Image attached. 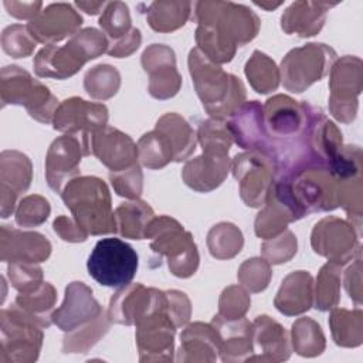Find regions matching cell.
Wrapping results in <instances>:
<instances>
[{
    "label": "cell",
    "mask_w": 363,
    "mask_h": 363,
    "mask_svg": "<svg viewBox=\"0 0 363 363\" xmlns=\"http://www.w3.org/2000/svg\"><path fill=\"white\" fill-rule=\"evenodd\" d=\"M50 254L51 244L43 234L1 225L0 259L3 262L37 264L45 261Z\"/></svg>",
    "instance_id": "cell-24"
},
{
    "label": "cell",
    "mask_w": 363,
    "mask_h": 363,
    "mask_svg": "<svg viewBox=\"0 0 363 363\" xmlns=\"http://www.w3.org/2000/svg\"><path fill=\"white\" fill-rule=\"evenodd\" d=\"M109 322L111 320L108 313L102 312L96 319H94L88 325L69 332L64 337V345H62L64 353H75V352L84 353L85 350H88L92 345L98 342L101 336L106 333L109 328Z\"/></svg>",
    "instance_id": "cell-39"
},
{
    "label": "cell",
    "mask_w": 363,
    "mask_h": 363,
    "mask_svg": "<svg viewBox=\"0 0 363 363\" xmlns=\"http://www.w3.org/2000/svg\"><path fill=\"white\" fill-rule=\"evenodd\" d=\"M84 86L89 96L95 99H108L118 92L121 86V75L115 67L101 64L86 72Z\"/></svg>",
    "instance_id": "cell-42"
},
{
    "label": "cell",
    "mask_w": 363,
    "mask_h": 363,
    "mask_svg": "<svg viewBox=\"0 0 363 363\" xmlns=\"http://www.w3.org/2000/svg\"><path fill=\"white\" fill-rule=\"evenodd\" d=\"M31 162L17 150H4L0 156L1 217L7 218L16 208L17 199L31 183Z\"/></svg>",
    "instance_id": "cell-23"
},
{
    "label": "cell",
    "mask_w": 363,
    "mask_h": 363,
    "mask_svg": "<svg viewBox=\"0 0 363 363\" xmlns=\"http://www.w3.org/2000/svg\"><path fill=\"white\" fill-rule=\"evenodd\" d=\"M164 135L173 150V160L182 162L187 159L196 149V133L191 126L177 113L170 112L163 115L157 122L156 128Z\"/></svg>",
    "instance_id": "cell-30"
},
{
    "label": "cell",
    "mask_w": 363,
    "mask_h": 363,
    "mask_svg": "<svg viewBox=\"0 0 363 363\" xmlns=\"http://www.w3.org/2000/svg\"><path fill=\"white\" fill-rule=\"evenodd\" d=\"M296 237L285 230L279 235L265 240L262 244V255L269 264H282L296 254Z\"/></svg>",
    "instance_id": "cell-48"
},
{
    "label": "cell",
    "mask_w": 363,
    "mask_h": 363,
    "mask_svg": "<svg viewBox=\"0 0 363 363\" xmlns=\"http://www.w3.org/2000/svg\"><path fill=\"white\" fill-rule=\"evenodd\" d=\"M252 352L259 353L254 360H286L291 353L288 333L269 316H257L252 322Z\"/></svg>",
    "instance_id": "cell-28"
},
{
    "label": "cell",
    "mask_w": 363,
    "mask_h": 363,
    "mask_svg": "<svg viewBox=\"0 0 363 363\" xmlns=\"http://www.w3.org/2000/svg\"><path fill=\"white\" fill-rule=\"evenodd\" d=\"M0 96L1 106L21 105L31 118L41 123L52 122L55 109L60 105L44 84L17 65H7L1 69Z\"/></svg>",
    "instance_id": "cell-6"
},
{
    "label": "cell",
    "mask_w": 363,
    "mask_h": 363,
    "mask_svg": "<svg viewBox=\"0 0 363 363\" xmlns=\"http://www.w3.org/2000/svg\"><path fill=\"white\" fill-rule=\"evenodd\" d=\"M311 244L313 251L326 257L329 262L343 265L353 258L354 250L359 251V235H354L352 224L328 217L315 225Z\"/></svg>",
    "instance_id": "cell-15"
},
{
    "label": "cell",
    "mask_w": 363,
    "mask_h": 363,
    "mask_svg": "<svg viewBox=\"0 0 363 363\" xmlns=\"http://www.w3.org/2000/svg\"><path fill=\"white\" fill-rule=\"evenodd\" d=\"M136 326L140 360H172L176 326L167 313V305L139 320Z\"/></svg>",
    "instance_id": "cell-19"
},
{
    "label": "cell",
    "mask_w": 363,
    "mask_h": 363,
    "mask_svg": "<svg viewBox=\"0 0 363 363\" xmlns=\"http://www.w3.org/2000/svg\"><path fill=\"white\" fill-rule=\"evenodd\" d=\"M340 267L335 262H328L322 267L315 289V308L319 311H329L339 302L340 286Z\"/></svg>",
    "instance_id": "cell-43"
},
{
    "label": "cell",
    "mask_w": 363,
    "mask_h": 363,
    "mask_svg": "<svg viewBox=\"0 0 363 363\" xmlns=\"http://www.w3.org/2000/svg\"><path fill=\"white\" fill-rule=\"evenodd\" d=\"M336 61V52L318 43L291 50L281 62V79L291 92H303L313 82L320 81Z\"/></svg>",
    "instance_id": "cell-9"
},
{
    "label": "cell",
    "mask_w": 363,
    "mask_h": 363,
    "mask_svg": "<svg viewBox=\"0 0 363 363\" xmlns=\"http://www.w3.org/2000/svg\"><path fill=\"white\" fill-rule=\"evenodd\" d=\"M61 197L88 235L116 233L115 213L104 180L94 176L75 177L64 187Z\"/></svg>",
    "instance_id": "cell-3"
},
{
    "label": "cell",
    "mask_w": 363,
    "mask_h": 363,
    "mask_svg": "<svg viewBox=\"0 0 363 363\" xmlns=\"http://www.w3.org/2000/svg\"><path fill=\"white\" fill-rule=\"evenodd\" d=\"M82 156L85 150L81 136L65 133L51 143L45 157V179L54 191L61 193L78 176Z\"/></svg>",
    "instance_id": "cell-17"
},
{
    "label": "cell",
    "mask_w": 363,
    "mask_h": 363,
    "mask_svg": "<svg viewBox=\"0 0 363 363\" xmlns=\"http://www.w3.org/2000/svg\"><path fill=\"white\" fill-rule=\"evenodd\" d=\"M251 299L248 294L240 286H228L223 291L220 296V311L218 316L223 319H240L244 318L245 312L248 311Z\"/></svg>",
    "instance_id": "cell-51"
},
{
    "label": "cell",
    "mask_w": 363,
    "mask_h": 363,
    "mask_svg": "<svg viewBox=\"0 0 363 363\" xmlns=\"http://www.w3.org/2000/svg\"><path fill=\"white\" fill-rule=\"evenodd\" d=\"M108 47L105 34L88 27L74 34L62 47L47 45L41 48L34 58V71L41 78L65 79L77 74L86 61L106 52Z\"/></svg>",
    "instance_id": "cell-4"
},
{
    "label": "cell",
    "mask_w": 363,
    "mask_h": 363,
    "mask_svg": "<svg viewBox=\"0 0 363 363\" xmlns=\"http://www.w3.org/2000/svg\"><path fill=\"white\" fill-rule=\"evenodd\" d=\"M211 326L217 333L218 352L223 360H250V353L252 352V323L245 318L228 320L216 315Z\"/></svg>",
    "instance_id": "cell-25"
},
{
    "label": "cell",
    "mask_w": 363,
    "mask_h": 363,
    "mask_svg": "<svg viewBox=\"0 0 363 363\" xmlns=\"http://www.w3.org/2000/svg\"><path fill=\"white\" fill-rule=\"evenodd\" d=\"M264 125L274 142H286L299 136L306 123L305 101L298 102L288 95H274L262 106Z\"/></svg>",
    "instance_id": "cell-18"
},
{
    "label": "cell",
    "mask_w": 363,
    "mask_h": 363,
    "mask_svg": "<svg viewBox=\"0 0 363 363\" xmlns=\"http://www.w3.org/2000/svg\"><path fill=\"white\" fill-rule=\"evenodd\" d=\"M167 295L142 284H129L119 288L111 298L108 316L111 322L122 325H136L147 315L166 308Z\"/></svg>",
    "instance_id": "cell-12"
},
{
    "label": "cell",
    "mask_w": 363,
    "mask_h": 363,
    "mask_svg": "<svg viewBox=\"0 0 363 363\" xmlns=\"http://www.w3.org/2000/svg\"><path fill=\"white\" fill-rule=\"evenodd\" d=\"M139 265L136 251L121 238L99 240L86 261L88 274L101 285L122 288L132 282Z\"/></svg>",
    "instance_id": "cell-7"
},
{
    "label": "cell",
    "mask_w": 363,
    "mask_h": 363,
    "mask_svg": "<svg viewBox=\"0 0 363 363\" xmlns=\"http://www.w3.org/2000/svg\"><path fill=\"white\" fill-rule=\"evenodd\" d=\"M0 362H33L43 343L41 326L16 303L1 311Z\"/></svg>",
    "instance_id": "cell-8"
},
{
    "label": "cell",
    "mask_w": 363,
    "mask_h": 363,
    "mask_svg": "<svg viewBox=\"0 0 363 363\" xmlns=\"http://www.w3.org/2000/svg\"><path fill=\"white\" fill-rule=\"evenodd\" d=\"M238 281L250 292L264 291L271 279L269 262L261 258L247 259L238 269Z\"/></svg>",
    "instance_id": "cell-47"
},
{
    "label": "cell",
    "mask_w": 363,
    "mask_h": 363,
    "mask_svg": "<svg viewBox=\"0 0 363 363\" xmlns=\"http://www.w3.org/2000/svg\"><path fill=\"white\" fill-rule=\"evenodd\" d=\"M245 75L258 94H268L279 85V69L275 62L261 51H254L245 64Z\"/></svg>",
    "instance_id": "cell-35"
},
{
    "label": "cell",
    "mask_w": 363,
    "mask_h": 363,
    "mask_svg": "<svg viewBox=\"0 0 363 363\" xmlns=\"http://www.w3.org/2000/svg\"><path fill=\"white\" fill-rule=\"evenodd\" d=\"M233 140L242 149L255 150L271 156L275 160L277 146L267 133L262 106L258 101L244 102L227 122ZM277 162V160H275Z\"/></svg>",
    "instance_id": "cell-14"
},
{
    "label": "cell",
    "mask_w": 363,
    "mask_h": 363,
    "mask_svg": "<svg viewBox=\"0 0 363 363\" xmlns=\"http://www.w3.org/2000/svg\"><path fill=\"white\" fill-rule=\"evenodd\" d=\"M7 274L11 285L18 292H30L43 284V269L35 264L9 262Z\"/></svg>",
    "instance_id": "cell-49"
},
{
    "label": "cell",
    "mask_w": 363,
    "mask_h": 363,
    "mask_svg": "<svg viewBox=\"0 0 363 363\" xmlns=\"http://www.w3.org/2000/svg\"><path fill=\"white\" fill-rule=\"evenodd\" d=\"M6 10L9 11L10 16L21 20H34L40 13L43 3L41 1H10L4 0L3 1Z\"/></svg>",
    "instance_id": "cell-54"
},
{
    "label": "cell",
    "mask_w": 363,
    "mask_h": 363,
    "mask_svg": "<svg viewBox=\"0 0 363 363\" xmlns=\"http://www.w3.org/2000/svg\"><path fill=\"white\" fill-rule=\"evenodd\" d=\"M85 156L95 155L111 173L126 170L138 163V145L121 130L105 126L89 136L82 138Z\"/></svg>",
    "instance_id": "cell-13"
},
{
    "label": "cell",
    "mask_w": 363,
    "mask_h": 363,
    "mask_svg": "<svg viewBox=\"0 0 363 363\" xmlns=\"http://www.w3.org/2000/svg\"><path fill=\"white\" fill-rule=\"evenodd\" d=\"M167 294V313L174 326L184 325L190 318V301L186 294L180 291H166Z\"/></svg>",
    "instance_id": "cell-52"
},
{
    "label": "cell",
    "mask_w": 363,
    "mask_h": 363,
    "mask_svg": "<svg viewBox=\"0 0 363 363\" xmlns=\"http://www.w3.org/2000/svg\"><path fill=\"white\" fill-rule=\"evenodd\" d=\"M142 65L149 74V94L153 98L167 99L179 92L182 77L176 69L172 48L163 44H152L142 54Z\"/></svg>",
    "instance_id": "cell-20"
},
{
    "label": "cell",
    "mask_w": 363,
    "mask_h": 363,
    "mask_svg": "<svg viewBox=\"0 0 363 363\" xmlns=\"http://www.w3.org/2000/svg\"><path fill=\"white\" fill-rule=\"evenodd\" d=\"M197 138L203 147V153L228 155L234 142L227 122L220 119H208L203 122L199 128Z\"/></svg>",
    "instance_id": "cell-44"
},
{
    "label": "cell",
    "mask_w": 363,
    "mask_h": 363,
    "mask_svg": "<svg viewBox=\"0 0 363 363\" xmlns=\"http://www.w3.org/2000/svg\"><path fill=\"white\" fill-rule=\"evenodd\" d=\"M189 69L196 92L213 119L231 116L245 102V88L240 78L225 72L197 47L189 54Z\"/></svg>",
    "instance_id": "cell-2"
},
{
    "label": "cell",
    "mask_w": 363,
    "mask_h": 363,
    "mask_svg": "<svg viewBox=\"0 0 363 363\" xmlns=\"http://www.w3.org/2000/svg\"><path fill=\"white\" fill-rule=\"evenodd\" d=\"M155 213L149 204L140 200L122 203L115 210L116 231L126 238L143 240Z\"/></svg>",
    "instance_id": "cell-32"
},
{
    "label": "cell",
    "mask_w": 363,
    "mask_h": 363,
    "mask_svg": "<svg viewBox=\"0 0 363 363\" xmlns=\"http://www.w3.org/2000/svg\"><path fill=\"white\" fill-rule=\"evenodd\" d=\"M82 17L67 3H52L47 6L27 28L37 43L54 45L55 43L72 37L79 31Z\"/></svg>",
    "instance_id": "cell-22"
},
{
    "label": "cell",
    "mask_w": 363,
    "mask_h": 363,
    "mask_svg": "<svg viewBox=\"0 0 363 363\" xmlns=\"http://www.w3.org/2000/svg\"><path fill=\"white\" fill-rule=\"evenodd\" d=\"M140 41H142L140 31L133 27V30L130 31L129 35H126V37H125L123 40H121L119 43L111 45L106 52H108L109 55L116 57V58L128 57V55H130L132 52H135V51L139 48Z\"/></svg>",
    "instance_id": "cell-55"
},
{
    "label": "cell",
    "mask_w": 363,
    "mask_h": 363,
    "mask_svg": "<svg viewBox=\"0 0 363 363\" xmlns=\"http://www.w3.org/2000/svg\"><path fill=\"white\" fill-rule=\"evenodd\" d=\"M330 328L335 342L340 346H357L362 339V312L335 309L330 313Z\"/></svg>",
    "instance_id": "cell-41"
},
{
    "label": "cell",
    "mask_w": 363,
    "mask_h": 363,
    "mask_svg": "<svg viewBox=\"0 0 363 363\" xmlns=\"http://www.w3.org/2000/svg\"><path fill=\"white\" fill-rule=\"evenodd\" d=\"M231 170L240 183V196L250 207L265 204L277 180V162L261 152L238 153L231 160Z\"/></svg>",
    "instance_id": "cell-10"
},
{
    "label": "cell",
    "mask_w": 363,
    "mask_h": 363,
    "mask_svg": "<svg viewBox=\"0 0 363 363\" xmlns=\"http://www.w3.org/2000/svg\"><path fill=\"white\" fill-rule=\"evenodd\" d=\"M37 41L33 38L27 26L11 24L1 33V48L13 58H24L33 54Z\"/></svg>",
    "instance_id": "cell-45"
},
{
    "label": "cell",
    "mask_w": 363,
    "mask_h": 363,
    "mask_svg": "<svg viewBox=\"0 0 363 363\" xmlns=\"http://www.w3.org/2000/svg\"><path fill=\"white\" fill-rule=\"evenodd\" d=\"M138 156L143 166L149 169H162L173 160V150L164 135L155 129L139 139Z\"/></svg>",
    "instance_id": "cell-38"
},
{
    "label": "cell",
    "mask_w": 363,
    "mask_h": 363,
    "mask_svg": "<svg viewBox=\"0 0 363 363\" xmlns=\"http://www.w3.org/2000/svg\"><path fill=\"white\" fill-rule=\"evenodd\" d=\"M180 356L179 359L190 353L189 360H214L216 352H218V339L214 328L204 323H191L189 325L182 336Z\"/></svg>",
    "instance_id": "cell-31"
},
{
    "label": "cell",
    "mask_w": 363,
    "mask_h": 363,
    "mask_svg": "<svg viewBox=\"0 0 363 363\" xmlns=\"http://www.w3.org/2000/svg\"><path fill=\"white\" fill-rule=\"evenodd\" d=\"M230 164L228 155L203 153L186 163L182 176L189 187L206 193L223 183L230 170Z\"/></svg>",
    "instance_id": "cell-26"
},
{
    "label": "cell",
    "mask_w": 363,
    "mask_h": 363,
    "mask_svg": "<svg viewBox=\"0 0 363 363\" xmlns=\"http://www.w3.org/2000/svg\"><path fill=\"white\" fill-rule=\"evenodd\" d=\"M191 6L190 1H153L145 11L146 20L155 31H174L190 18Z\"/></svg>",
    "instance_id": "cell-33"
},
{
    "label": "cell",
    "mask_w": 363,
    "mask_h": 363,
    "mask_svg": "<svg viewBox=\"0 0 363 363\" xmlns=\"http://www.w3.org/2000/svg\"><path fill=\"white\" fill-rule=\"evenodd\" d=\"M109 179L116 194L130 200H138L140 197L143 187V174L139 163L126 170L111 173Z\"/></svg>",
    "instance_id": "cell-50"
},
{
    "label": "cell",
    "mask_w": 363,
    "mask_h": 363,
    "mask_svg": "<svg viewBox=\"0 0 363 363\" xmlns=\"http://www.w3.org/2000/svg\"><path fill=\"white\" fill-rule=\"evenodd\" d=\"M75 6L84 10L86 14H98L105 9L106 3L105 1H77Z\"/></svg>",
    "instance_id": "cell-56"
},
{
    "label": "cell",
    "mask_w": 363,
    "mask_h": 363,
    "mask_svg": "<svg viewBox=\"0 0 363 363\" xmlns=\"http://www.w3.org/2000/svg\"><path fill=\"white\" fill-rule=\"evenodd\" d=\"M329 109L340 122L349 123L354 119L357 99L362 89V61L353 57H343L332 65Z\"/></svg>",
    "instance_id": "cell-11"
},
{
    "label": "cell",
    "mask_w": 363,
    "mask_h": 363,
    "mask_svg": "<svg viewBox=\"0 0 363 363\" xmlns=\"http://www.w3.org/2000/svg\"><path fill=\"white\" fill-rule=\"evenodd\" d=\"M336 3L325 1H295L281 17V28L286 34H298L299 37H311L320 31L326 20V11Z\"/></svg>",
    "instance_id": "cell-27"
},
{
    "label": "cell",
    "mask_w": 363,
    "mask_h": 363,
    "mask_svg": "<svg viewBox=\"0 0 363 363\" xmlns=\"http://www.w3.org/2000/svg\"><path fill=\"white\" fill-rule=\"evenodd\" d=\"M244 240L241 231L231 223H220L214 225L207 235L210 254L218 259L235 257L242 248Z\"/></svg>",
    "instance_id": "cell-37"
},
{
    "label": "cell",
    "mask_w": 363,
    "mask_h": 363,
    "mask_svg": "<svg viewBox=\"0 0 363 363\" xmlns=\"http://www.w3.org/2000/svg\"><path fill=\"white\" fill-rule=\"evenodd\" d=\"M284 315L294 316L306 312L313 303V279L306 271L291 272L284 281L274 301Z\"/></svg>",
    "instance_id": "cell-29"
},
{
    "label": "cell",
    "mask_w": 363,
    "mask_h": 363,
    "mask_svg": "<svg viewBox=\"0 0 363 363\" xmlns=\"http://www.w3.org/2000/svg\"><path fill=\"white\" fill-rule=\"evenodd\" d=\"M255 4L257 6H259V7H262V9H265V10H274V9H277V7H279L282 3L281 1H277V3H264V1H255Z\"/></svg>",
    "instance_id": "cell-57"
},
{
    "label": "cell",
    "mask_w": 363,
    "mask_h": 363,
    "mask_svg": "<svg viewBox=\"0 0 363 363\" xmlns=\"http://www.w3.org/2000/svg\"><path fill=\"white\" fill-rule=\"evenodd\" d=\"M50 203L38 194H31L21 199L16 208V223L20 227H37L50 216Z\"/></svg>",
    "instance_id": "cell-46"
},
{
    "label": "cell",
    "mask_w": 363,
    "mask_h": 363,
    "mask_svg": "<svg viewBox=\"0 0 363 363\" xmlns=\"http://www.w3.org/2000/svg\"><path fill=\"white\" fill-rule=\"evenodd\" d=\"M292 343L301 356H316L325 349V336L315 320L301 318L292 325Z\"/></svg>",
    "instance_id": "cell-40"
},
{
    "label": "cell",
    "mask_w": 363,
    "mask_h": 363,
    "mask_svg": "<svg viewBox=\"0 0 363 363\" xmlns=\"http://www.w3.org/2000/svg\"><path fill=\"white\" fill-rule=\"evenodd\" d=\"M99 26L109 41V47L123 40L133 30L128 6L122 1L106 3L99 17Z\"/></svg>",
    "instance_id": "cell-36"
},
{
    "label": "cell",
    "mask_w": 363,
    "mask_h": 363,
    "mask_svg": "<svg viewBox=\"0 0 363 363\" xmlns=\"http://www.w3.org/2000/svg\"><path fill=\"white\" fill-rule=\"evenodd\" d=\"M102 308L92 296V289L84 282H71L65 289L62 305L51 313V320L61 330L69 333L88 325L102 313Z\"/></svg>",
    "instance_id": "cell-21"
},
{
    "label": "cell",
    "mask_w": 363,
    "mask_h": 363,
    "mask_svg": "<svg viewBox=\"0 0 363 363\" xmlns=\"http://www.w3.org/2000/svg\"><path fill=\"white\" fill-rule=\"evenodd\" d=\"M145 238L150 240L153 252L167 257L169 269L179 278L193 275L199 267V252L196 242L183 225L167 216L155 217Z\"/></svg>",
    "instance_id": "cell-5"
},
{
    "label": "cell",
    "mask_w": 363,
    "mask_h": 363,
    "mask_svg": "<svg viewBox=\"0 0 363 363\" xmlns=\"http://www.w3.org/2000/svg\"><path fill=\"white\" fill-rule=\"evenodd\" d=\"M106 122L108 108L104 104L88 102L77 96L62 101L52 118L54 129L81 138L105 128Z\"/></svg>",
    "instance_id": "cell-16"
},
{
    "label": "cell",
    "mask_w": 363,
    "mask_h": 363,
    "mask_svg": "<svg viewBox=\"0 0 363 363\" xmlns=\"http://www.w3.org/2000/svg\"><path fill=\"white\" fill-rule=\"evenodd\" d=\"M197 48L213 62H230L237 47L251 41L259 30L258 16L244 4L231 1H197Z\"/></svg>",
    "instance_id": "cell-1"
},
{
    "label": "cell",
    "mask_w": 363,
    "mask_h": 363,
    "mask_svg": "<svg viewBox=\"0 0 363 363\" xmlns=\"http://www.w3.org/2000/svg\"><path fill=\"white\" fill-rule=\"evenodd\" d=\"M54 231L64 240L69 242H82L86 240L88 234L79 227V224L74 218H68L67 216H60L54 220Z\"/></svg>",
    "instance_id": "cell-53"
},
{
    "label": "cell",
    "mask_w": 363,
    "mask_h": 363,
    "mask_svg": "<svg viewBox=\"0 0 363 363\" xmlns=\"http://www.w3.org/2000/svg\"><path fill=\"white\" fill-rule=\"evenodd\" d=\"M57 292L50 282H43L38 288L30 292H18L14 303L31 316L41 328H48L51 320V309L55 303Z\"/></svg>",
    "instance_id": "cell-34"
}]
</instances>
